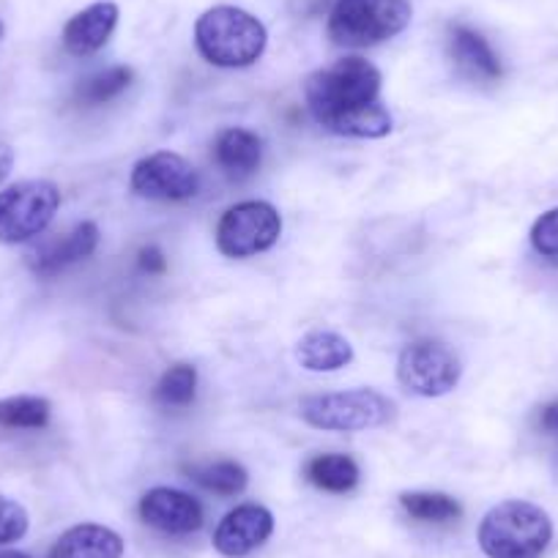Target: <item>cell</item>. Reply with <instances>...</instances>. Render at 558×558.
Wrapping results in <instances>:
<instances>
[{"label": "cell", "instance_id": "obj_28", "mask_svg": "<svg viewBox=\"0 0 558 558\" xmlns=\"http://www.w3.org/2000/svg\"><path fill=\"white\" fill-rule=\"evenodd\" d=\"M539 425H542V430L558 433V402H550V405L542 408Z\"/></svg>", "mask_w": 558, "mask_h": 558}, {"label": "cell", "instance_id": "obj_16", "mask_svg": "<svg viewBox=\"0 0 558 558\" xmlns=\"http://www.w3.org/2000/svg\"><path fill=\"white\" fill-rule=\"evenodd\" d=\"M263 143L250 129H225L214 143V162L230 179H246L260 168Z\"/></svg>", "mask_w": 558, "mask_h": 558}, {"label": "cell", "instance_id": "obj_17", "mask_svg": "<svg viewBox=\"0 0 558 558\" xmlns=\"http://www.w3.org/2000/svg\"><path fill=\"white\" fill-rule=\"evenodd\" d=\"M296 359L310 373H337L353 362V345L337 331H310L299 340Z\"/></svg>", "mask_w": 558, "mask_h": 558}, {"label": "cell", "instance_id": "obj_25", "mask_svg": "<svg viewBox=\"0 0 558 558\" xmlns=\"http://www.w3.org/2000/svg\"><path fill=\"white\" fill-rule=\"evenodd\" d=\"M531 246L545 257H558V208L542 214L531 228Z\"/></svg>", "mask_w": 558, "mask_h": 558}, {"label": "cell", "instance_id": "obj_14", "mask_svg": "<svg viewBox=\"0 0 558 558\" xmlns=\"http://www.w3.org/2000/svg\"><path fill=\"white\" fill-rule=\"evenodd\" d=\"M123 536L99 523H80L63 531L50 547V558H121Z\"/></svg>", "mask_w": 558, "mask_h": 558}, {"label": "cell", "instance_id": "obj_23", "mask_svg": "<svg viewBox=\"0 0 558 558\" xmlns=\"http://www.w3.org/2000/svg\"><path fill=\"white\" fill-rule=\"evenodd\" d=\"M132 77L134 72L129 66L105 69V72L94 74V77H88L83 85H80L77 99L88 107L107 105V101L116 99L118 94H123V90L132 85Z\"/></svg>", "mask_w": 558, "mask_h": 558}, {"label": "cell", "instance_id": "obj_2", "mask_svg": "<svg viewBox=\"0 0 558 558\" xmlns=\"http://www.w3.org/2000/svg\"><path fill=\"white\" fill-rule=\"evenodd\" d=\"M476 539L487 558H542L553 542V520L536 504L509 498L482 518Z\"/></svg>", "mask_w": 558, "mask_h": 558}, {"label": "cell", "instance_id": "obj_27", "mask_svg": "<svg viewBox=\"0 0 558 558\" xmlns=\"http://www.w3.org/2000/svg\"><path fill=\"white\" fill-rule=\"evenodd\" d=\"M12 170H14V148L7 146V143H0V186L7 184Z\"/></svg>", "mask_w": 558, "mask_h": 558}, {"label": "cell", "instance_id": "obj_12", "mask_svg": "<svg viewBox=\"0 0 558 558\" xmlns=\"http://www.w3.org/2000/svg\"><path fill=\"white\" fill-rule=\"evenodd\" d=\"M96 246H99V228L94 222H80L69 233L36 246L28 255V266L36 277H56L74 263L94 255Z\"/></svg>", "mask_w": 558, "mask_h": 558}, {"label": "cell", "instance_id": "obj_10", "mask_svg": "<svg viewBox=\"0 0 558 558\" xmlns=\"http://www.w3.org/2000/svg\"><path fill=\"white\" fill-rule=\"evenodd\" d=\"M274 534V514L260 504H241L219 520L214 547L225 558H244L255 553Z\"/></svg>", "mask_w": 558, "mask_h": 558}, {"label": "cell", "instance_id": "obj_19", "mask_svg": "<svg viewBox=\"0 0 558 558\" xmlns=\"http://www.w3.org/2000/svg\"><path fill=\"white\" fill-rule=\"evenodd\" d=\"M50 402L45 397L17 395L0 400V427L9 430H41L50 425Z\"/></svg>", "mask_w": 558, "mask_h": 558}, {"label": "cell", "instance_id": "obj_8", "mask_svg": "<svg viewBox=\"0 0 558 558\" xmlns=\"http://www.w3.org/2000/svg\"><path fill=\"white\" fill-rule=\"evenodd\" d=\"M282 235V217L266 201H244L228 208L217 225V246L225 257H252L271 250Z\"/></svg>", "mask_w": 558, "mask_h": 558}, {"label": "cell", "instance_id": "obj_21", "mask_svg": "<svg viewBox=\"0 0 558 558\" xmlns=\"http://www.w3.org/2000/svg\"><path fill=\"white\" fill-rule=\"evenodd\" d=\"M190 476L203 487V490L214 493V496H239V493H244L246 482H250L244 465H239L235 460H217V463L192 465Z\"/></svg>", "mask_w": 558, "mask_h": 558}, {"label": "cell", "instance_id": "obj_13", "mask_svg": "<svg viewBox=\"0 0 558 558\" xmlns=\"http://www.w3.org/2000/svg\"><path fill=\"white\" fill-rule=\"evenodd\" d=\"M116 25L118 7L110 0H101V3H94V7L83 9V12L69 20L66 28H63V47L77 58L94 56L110 41Z\"/></svg>", "mask_w": 558, "mask_h": 558}, {"label": "cell", "instance_id": "obj_29", "mask_svg": "<svg viewBox=\"0 0 558 558\" xmlns=\"http://www.w3.org/2000/svg\"><path fill=\"white\" fill-rule=\"evenodd\" d=\"M0 558H34V556H28V553L23 550H3L0 553Z\"/></svg>", "mask_w": 558, "mask_h": 558}, {"label": "cell", "instance_id": "obj_15", "mask_svg": "<svg viewBox=\"0 0 558 558\" xmlns=\"http://www.w3.org/2000/svg\"><path fill=\"white\" fill-rule=\"evenodd\" d=\"M449 50H452L454 63L465 77L480 80V83H493V80L501 77V61L487 45L485 36L476 34V31L454 25L452 34H449Z\"/></svg>", "mask_w": 558, "mask_h": 558}, {"label": "cell", "instance_id": "obj_26", "mask_svg": "<svg viewBox=\"0 0 558 558\" xmlns=\"http://www.w3.org/2000/svg\"><path fill=\"white\" fill-rule=\"evenodd\" d=\"M137 266L140 271H146L148 277H159V274L168 271V257H165V252L159 250V246H143L137 255Z\"/></svg>", "mask_w": 558, "mask_h": 558}, {"label": "cell", "instance_id": "obj_22", "mask_svg": "<svg viewBox=\"0 0 558 558\" xmlns=\"http://www.w3.org/2000/svg\"><path fill=\"white\" fill-rule=\"evenodd\" d=\"M197 391V369L192 364H173L162 373L159 384L154 386V400L162 408H186L192 405Z\"/></svg>", "mask_w": 558, "mask_h": 558}, {"label": "cell", "instance_id": "obj_24", "mask_svg": "<svg viewBox=\"0 0 558 558\" xmlns=\"http://www.w3.org/2000/svg\"><path fill=\"white\" fill-rule=\"evenodd\" d=\"M31 529V518L23 504L0 496V547L20 542Z\"/></svg>", "mask_w": 558, "mask_h": 558}, {"label": "cell", "instance_id": "obj_6", "mask_svg": "<svg viewBox=\"0 0 558 558\" xmlns=\"http://www.w3.org/2000/svg\"><path fill=\"white\" fill-rule=\"evenodd\" d=\"M61 206L52 181H20L0 192V244H25L50 228Z\"/></svg>", "mask_w": 558, "mask_h": 558}, {"label": "cell", "instance_id": "obj_4", "mask_svg": "<svg viewBox=\"0 0 558 558\" xmlns=\"http://www.w3.org/2000/svg\"><path fill=\"white\" fill-rule=\"evenodd\" d=\"M408 0H337L329 14V39L340 47H375L408 28Z\"/></svg>", "mask_w": 558, "mask_h": 558}, {"label": "cell", "instance_id": "obj_3", "mask_svg": "<svg viewBox=\"0 0 558 558\" xmlns=\"http://www.w3.org/2000/svg\"><path fill=\"white\" fill-rule=\"evenodd\" d=\"M266 25L239 7H214L195 23V45L208 63L244 69L260 61L266 50Z\"/></svg>", "mask_w": 558, "mask_h": 558}, {"label": "cell", "instance_id": "obj_7", "mask_svg": "<svg viewBox=\"0 0 558 558\" xmlns=\"http://www.w3.org/2000/svg\"><path fill=\"white\" fill-rule=\"evenodd\" d=\"M463 378V364L438 340H416L397 359V380L418 397H444Z\"/></svg>", "mask_w": 558, "mask_h": 558}, {"label": "cell", "instance_id": "obj_1", "mask_svg": "<svg viewBox=\"0 0 558 558\" xmlns=\"http://www.w3.org/2000/svg\"><path fill=\"white\" fill-rule=\"evenodd\" d=\"M304 96L315 121L342 137L378 140L391 132V116L380 105V72L364 58H342L315 72Z\"/></svg>", "mask_w": 558, "mask_h": 558}, {"label": "cell", "instance_id": "obj_20", "mask_svg": "<svg viewBox=\"0 0 558 558\" xmlns=\"http://www.w3.org/2000/svg\"><path fill=\"white\" fill-rule=\"evenodd\" d=\"M400 504L413 520H422V523H452V520H458L463 514V507H460L458 498L447 496V493H402Z\"/></svg>", "mask_w": 558, "mask_h": 558}, {"label": "cell", "instance_id": "obj_11", "mask_svg": "<svg viewBox=\"0 0 558 558\" xmlns=\"http://www.w3.org/2000/svg\"><path fill=\"white\" fill-rule=\"evenodd\" d=\"M140 518L162 534L186 536L203 525V507L190 493L175 487H154L140 498Z\"/></svg>", "mask_w": 558, "mask_h": 558}, {"label": "cell", "instance_id": "obj_30", "mask_svg": "<svg viewBox=\"0 0 558 558\" xmlns=\"http://www.w3.org/2000/svg\"><path fill=\"white\" fill-rule=\"evenodd\" d=\"M0 39H3V23H0Z\"/></svg>", "mask_w": 558, "mask_h": 558}, {"label": "cell", "instance_id": "obj_9", "mask_svg": "<svg viewBox=\"0 0 558 558\" xmlns=\"http://www.w3.org/2000/svg\"><path fill=\"white\" fill-rule=\"evenodd\" d=\"M201 190V175L184 157L170 151L140 159L132 170V192L146 201L181 203Z\"/></svg>", "mask_w": 558, "mask_h": 558}, {"label": "cell", "instance_id": "obj_18", "mask_svg": "<svg viewBox=\"0 0 558 558\" xmlns=\"http://www.w3.org/2000/svg\"><path fill=\"white\" fill-rule=\"evenodd\" d=\"M304 474L318 490L326 493H351L362 480L356 460L348 454H318L304 465Z\"/></svg>", "mask_w": 558, "mask_h": 558}, {"label": "cell", "instance_id": "obj_5", "mask_svg": "<svg viewBox=\"0 0 558 558\" xmlns=\"http://www.w3.org/2000/svg\"><path fill=\"white\" fill-rule=\"evenodd\" d=\"M299 413L318 430L362 433L389 425L395 418V402L375 389H348L304 397L299 402Z\"/></svg>", "mask_w": 558, "mask_h": 558}]
</instances>
